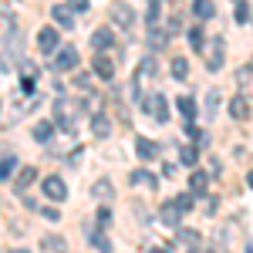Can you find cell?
I'll use <instances>...</instances> for the list:
<instances>
[{"label":"cell","instance_id":"1","mask_svg":"<svg viewBox=\"0 0 253 253\" xmlns=\"http://www.w3.org/2000/svg\"><path fill=\"white\" fill-rule=\"evenodd\" d=\"M142 108H145V115L156 118V122H166V118H169V101L159 95V91H156V95H145V98H142Z\"/></svg>","mask_w":253,"mask_h":253},{"label":"cell","instance_id":"2","mask_svg":"<svg viewBox=\"0 0 253 253\" xmlns=\"http://www.w3.org/2000/svg\"><path fill=\"white\" fill-rule=\"evenodd\" d=\"M108 14H112V20H115V27H122V31H132V27H135V14H132L128 3H112Z\"/></svg>","mask_w":253,"mask_h":253},{"label":"cell","instance_id":"3","mask_svg":"<svg viewBox=\"0 0 253 253\" xmlns=\"http://www.w3.org/2000/svg\"><path fill=\"white\" fill-rule=\"evenodd\" d=\"M41 186H44V196H47V199H54V203H64V199H68V186H64V179H58V175L44 179Z\"/></svg>","mask_w":253,"mask_h":253},{"label":"cell","instance_id":"4","mask_svg":"<svg viewBox=\"0 0 253 253\" xmlns=\"http://www.w3.org/2000/svg\"><path fill=\"white\" fill-rule=\"evenodd\" d=\"M58 41H61V34L54 31V27H41V31H38V47L44 51V54L58 51Z\"/></svg>","mask_w":253,"mask_h":253},{"label":"cell","instance_id":"5","mask_svg":"<svg viewBox=\"0 0 253 253\" xmlns=\"http://www.w3.org/2000/svg\"><path fill=\"white\" fill-rule=\"evenodd\" d=\"M75 64H78V51L75 47H61L58 54H54V68L58 71H71Z\"/></svg>","mask_w":253,"mask_h":253},{"label":"cell","instance_id":"6","mask_svg":"<svg viewBox=\"0 0 253 253\" xmlns=\"http://www.w3.org/2000/svg\"><path fill=\"white\" fill-rule=\"evenodd\" d=\"M51 17H54V24L64 27V31L75 27V14H71V7H64V3H54V7H51Z\"/></svg>","mask_w":253,"mask_h":253},{"label":"cell","instance_id":"7","mask_svg":"<svg viewBox=\"0 0 253 253\" xmlns=\"http://www.w3.org/2000/svg\"><path fill=\"white\" fill-rule=\"evenodd\" d=\"M159 219H162V223H166V226H179V219H182V210H179V203H166V206H162V213H159Z\"/></svg>","mask_w":253,"mask_h":253},{"label":"cell","instance_id":"8","mask_svg":"<svg viewBox=\"0 0 253 253\" xmlns=\"http://www.w3.org/2000/svg\"><path fill=\"white\" fill-rule=\"evenodd\" d=\"M95 75H98V78H105V81H112V78H115V61L105 58V54H98V58H95Z\"/></svg>","mask_w":253,"mask_h":253},{"label":"cell","instance_id":"9","mask_svg":"<svg viewBox=\"0 0 253 253\" xmlns=\"http://www.w3.org/2000/svg\"><path fill=\"white\" fill-rule=\"evenodd\" d=\"M135 156L149 162V159H156V156H159V145L152 142V138H135Z\"/></svg>","mask_w":253,"mask_h":253},{"label":"cell","instance_id":"10","mask_svg":"<svg viewBox=\"0 0 253 253\" xmlns=\"http://www.w3.org/2000/svg\"><path fill=\"white\" fill-rule=\"evenodd\" d=\"M91 44H95L98 51H105V47H112V44H115V34H112L108 27H98L95 34H91Z\"/></svg>","mask_w":253,"mask_h":253},{"label":"cell","instance_id":"11","mask_svg":"<svg viewBox=\"0 0 253 253\" xmlns=\"http://www.w3.org/2000/svg\"><path fill=\"white\" fill-rule=\"evenodd\" d=\"M206 189H210V175L206 172H193L189 175V193L193 196H203Z\"/></svg>","mask_w":253,"mask_h":253},{"label":"cell","instance_id":"12","mask_svg":"<svg viewBox=\"0 0 253 253\" xmlns=\"http://www.w3.org/2000/svg\"><path fill=\"white\" fill-rule=\"evenodd\" d=\"M91 196H95V199H112V196H115V186H112L108 179H98L95 186H91Z\"/></svg>","mask_w":253,"mask_h":253},{"label":"cell","instance_id":"13","mask_svg":"<svg viewBox=\"0 0 253 253\" xmlns=\"http://www.w3.org/2000/svg\"><path fill=\"white\" fill-rule=\"evenodd\" d=\"M193 14H196V17H199V20H210V17H213V14H216L213 0H196V3H193Z\"/></svg>","mask_w":253,"mask_h":253},{"label":"cell","instance_id":"14","mask_svg":"<svg viewBox=\"0 0 253 253\" xmlns=\"http://www.w3.org/2000/svg\"><path fill=\"white\" fill-rule=\"evenodd\" d=\"M91 132H95L98 138H108V132H112V122H108L105 115H95V118H91Z\"/></svg>","mask_w":253,"mask_h":253},{"label":"cell","instance_id":"15","mask_svg":"<svg viewBox=\"0 0 253 253\" xmlns=\"http://www.w3.org/2000/svg\"><path fill=\"white\" fill-rule=\"evenodd\" d=\"M31 182H38V169H31V166H27V169H20V175H17V193H24Z\"/></svg>","mask_w":253,"mask_h":253},{"label":"cell","instance_id":"16","mask_svg":"<svg viewBox=\"0 0 253 253\" xmlns=\"http://www.w3.org/2000/svg\"><path fill=\"white\" fill-rule=\"evenodd\" d=\"M210 71H216V68H223V41H216L213 44V51H210Z\"/></svg>","mask_w":253,"mask_h":253},{"label":"cell","instance_id":"17","mask_svg":"<svg viewBox=\"0 0 253 253\" xmlns=\"http://www.w3.org/2000/svg\"><path fill=\"white\" fill-rule=\"evenodd\" d=\"M230 115L233 118H247L250 115V105H247L243 98H233V101H230Z\"/></svg>","mask_w":253,"mask_h":253},{"label":"cell","instance_id":"18","mask_svg":"<svg viewBox=\"0 0 253 253\" xmlns=\"http://www.w3.org/2000/svg\"><path fill=\"white\" fill-rule=\"evenodd\" d=\"M51 135H54V122H41V125H34V138H38V142H47Z\"/></svg>","mask_w":253,"mask_h":253},{"label":"cell","instance_id":"19","mask_svg":"<svg viewBox=\"0 0 253 253\" xmlns=\"http://www.w3.org/2000/svg\"><path fill=\"white\" fill-rule=\"evenodd\" d=\"M179 243L182 247H203V236L193 233V230H179Z\"/></svg>","mask_w":253,"mask_h":253},{"label":"cell","instance_id":"20","mask_svg":"<svg viewBox=\"0 0 253 253\" xmlns=\"http://www.w3.org/2000/svg\"><path fill=\"white\" fill-rule=\"evenodd\" d=\"M41 247H44V250H64L68 243H64V236H54V233H47L44 240H41Z\"/></svg>","mask_w":253,"mask_h":253},{"label":"cell","instance_id":"21","mask_svg":"<svg viewBox=\"0 0 253 253\" xmlns=\"http://www.w3.org/2000/svg\"><path fill=\"white\" fill-rule=\"evenodd\" d=\"M179 112L186 115V122H193V118H196V101L182 95V98H179Z\"/></svg>","mask_w":253,"mask_h":253},{"label":"cell","instance_id":"22","mask_svg":"<svg viewBox=\"0 0 253 253\" xmlns=\"http://www.w3.org/2000/svg\"><path fill=\"white\" fill-rule=\"evenodd\" d=\"M172 75L179 81H186V78H189V61H186V58H175L172 61Z\"/></svg>","mask_w":253,"mask_h":253},{"label":"cell","instance_id":"23","mask_svg":"<svg viewBox=\"0 0 253 253\" xmlns=\"http://www.w3.org/2000/svg\"><path fill=\"white\" fill-rule=\"evenodd\" d=\"M132 186H156V175H149V172H142V169H135V172H132Z\"/></svg>","mask_w":253,"mask_h":253},{"label":"cell","instance_id":"24","mask_svg":"<svg viewBox=\"0 0 253 253\" xmlns=\"http://www.w3.org/2000/svg\"><path fill=\"white\" fill-rule=\"evenodd\" d=\"M14 169H17V159L7 156L3 162H0V179H10V175H14Z\"/></svg>","mask_w":253,"mask_h":253},{"label":"cell","instance_id":"25","mask_svg":"<svg viewBox=\"0 0 253 253\" xmlns=\"http://www.w3.org/2000/svg\"><path fill=\"white\" fill-rule=\"evenodd\" d=\"M186 38H189V44H193L196 51H203V31H199V27H189Z\"/></svg>","mask_w":253,"mask_h":253},{"label":"cell","instance_id":"26","mask_svg":"<svg viewBox=\"0 0 253 253\" xmlns=\"http://www.w3.org/2000/svg\"><path fill=\"white\" fill-rule=\"evenodd\" d=\"M196 159H199V149L186 145V149H182V162H186V166H196Z\"/></svg>","mask_w":253,"mask_h":253},{"label":"cell","instance_id":"27","mask_svg":"<svg viewBox=\"0 0 253 253\" xmlns=\"http://www.w3.org/2000/svg\"><path fill=\"white\" fill-rule=\"evenodd\" d=\"M247 20H250V7L240 0V3H236V24H247Z\"/></svg>","mask_w":253,"mask_h":253},{"label":"cell","instance_id":"28","mask_svg":"<svg viewBox=\"0 0 253 253\" xmlns=\"http://www.w3.org/2000/svg\"><path fill=\"white\" fill-rule=\"evenodd\" d=\"M91 243H95L98 250H112V243H108V236H101V233H91Z\"/></svg>","mask_w":253,"mask_h":253},{"label":"cell","instance_id":"29","mask_svg":"<svg viewBox=\"0 0 253 253\" xmlns=\"http://www.w3.org/2000/svg\"><path fill=\"white\" fill-rule=\"evenodd\" d=\"M156 20H159V0H152V3H149V24L156 27Z\"/></svg>","mask_w":253,"mask_h":253},{"label":"cell","instance_id":"30","mask_svg":"<svg viewBox=\"0 0 253 253\" xmlns=\"http://www.w3.org/2000/svg\"><path fill=\"white\" fill-rule=\"evenodd\" d=\"M88 84H91V78H88V75H75V88L88 91Z\"/></svg>","mask_w":253,"mask_h":253},{"label":"cell","instance_id":"31","mask_svg":"<svg viewBox=\"0 0 253 253\" xmlns=\"http://www.w3.org/2000/svg\"><path fill=\"white\" fill-rule=\"evenodd\" d=\"M68 7H71V10H75V14H84V10H88V0H71V3H68Z\"/></svg>","mask_w":253,"mask_h":253},{"label":"cell","instance_id":"32","mask_svg":"<svg viewBox=\"0 0 253 253\" xmlns=\"http://www.w3.org/2000/svg\"><path fill=\"white\" fill-rule=\"evenodd\" d=\"M175 203H179V210H182V213H186V210H193V196H179Z\"/></svg>","mask_w":253,"mask_h":253},{"label":"cell","instance_id":"33","mask_svg":"<svg viewBox=\"0 0 253 253\" xmlns=\"http://www.w3.org/2000/svg\"><path fill=\"white\" fill-rule=\"evenodd\" d=\"M216 105H219V95H216V91H210V95H206V108H210V112H216Z\"/></svg>","mask_w":253,"mask_h":253},{"label":"cell","instance_id":"34","mask_svg":"<svg viewBox=\"0 0 253 253\" xmlns=\"http://www.w3.org/2000/svg\"><path fill=\"white\" fill-rule=\"evenodd\" d=\"M112 223V213L108 210H98V226H108Z\"/></svg>","mask_w":253,"mask_h":253},{"label":"cell","instance_id":"35","mask_svg":"<svg viewBox=\"0 0 253 253\" xmlns=\"http://www.w3.org/2000/svg\"><path fill=\"white\" fill-rule=\"evenodd\" d=\"M247 182H250V189H253V169H250V175H247Z\"/></svg>","mask_w":253,"mask_h":253},{"label":"cell","instance_id":"36","mask_svg":"<svg viewBox=\"0 0 253 253\" xmlns=\"http://www.w3.org/2000/svg\"><path fill=\"white\" fill-rule=\"evenodd\" d=\"M172 3H175V0H172Z\"/></svg>","mask_w":253,"mask_h":253}]
</instances>
